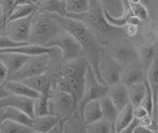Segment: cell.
<instances>
[{
    "mask_svg": "<svg viewBox=\"0 0 158 133\" xmlns=\"http://www.w3.org/2000/svg\"><path fill=\"white\" fill-rule=\"evenodd\" d=\"M99 101H100V104H101L103 117L106 118L107 120H109L111 123H113V124L115 125L120 110L118 109V107L115 105V103L112 101V100L108 95L100 98Z\"/></svg>",
    "mask_w": 158,
    "mask_h": 133,
    "instance_id": "cell-25",
    "label": "cell"
},
{
    "mask_svg": "<svg viewBox=\"0 0 158 133\" xmlns=\"http://www.w3.org/2000/svg\"><path fill=\"white\" fill-rule=\"evenodd\" d=\"M90 8V0H66L67 13H83Z\"/></svg>",
    "mask_w": 158,
    "mask_h": 133,
    "instance_id": "cell-33",
    "label": "cell"
},
{
    "mask_svg": "<svg viewBox=\"0 0 158 133\" xmlns=\"http://www.w3.org/2000/svg\"><path fill=\"white\" fill-rule=\"evenodd\" d=\"M44 46L56 48L60 52L62 60L65 63L85 56L80 43L64 30L49 40Z\"/></svg>",
    "mask_w": 158,
    "mask_h": 133,
    "instance_id": "cell-6",
    "label": "cell"
},
{
    "mask_svg": "<svg viewBox=\"0 0 158 133\" xmlns=\"http://www.w3.org/2000/svg\"><path fill=\"white\" fill-rule=\"evenodd\" d=\"M147 114H150V113L148 112V110L146 109L144 106L138 105V106L133 107V115H135V117L138 118V119H140V118L144 117Z\"/></svg>",
    "mask_w": 158,
    "mask_h": 133,
    "instance_id": "cell-39",
    "label": "cell"
},
{
    "mask_svg": "<svg viewBox=\"0 0 158 133\" xmlns=\"http://www.w3.org/2000/svg\"><path fill=\"white\" fill-rule=\"evenodd\" d=\"M2 122H3V118H2V116H1V113H0V126H1Z\"/></svg>",
    "mask_w": 158,
    "mask_h": 133,
    "instance_id": "cell-46",
    "label": "cell"
},
{
    "mask_svg": "<svg viewBox=\"0 0 158 133\" xmlns=\"http://www.w3.org/2000/svg\"><path fill=\"white\" fill-rule=\"evenodd\" d=\"M89 62L85 56L66 62L56 75L54 88L71 95L78 105L83 95L85 77Z\"/></svg>",
    "mask_w": 158,
    "mask_h": 133,
    "instance_id": "cell-3",
    "label": "cell"
},
{
    "mask_svg": "<svg viewBox=\"0 0 158 133\" xmlns=\"http://www.w3.org/2000/svg\"><path fill=\"white\" fill-rule=\"evenodd\" d=\"M139 34L144 43H156L158 41V23L153 20L142 22L139 26Z\"/></svg>",
    "mask_w": 158,
    "mask_h": 133,
    "instance_id": "cell-23",
    "label": "cell"
},
{
    "mask_svg": "<svg viewBox=\"0 0 158 133\" xmlns=\"http://www.w3.org/2000/svg\"><path fill=\"white\" fill-rule=\"evenodd\" d=\"M34 15L27 18H22L18 19V20L7 22L4 28L5 35L16 42H30L32 20Z\"/></svg>",
    "mask_w": 158,
    "mask_h": 133,
    "instance_id": "cell-11",
    "label": "cell"
},
{
    "mask_svg": "<svg viewBox=\"0 0 158 133\" xmlns=\"http://www.w3.org/2000/svg\"><path fill=\"white\" fill-rule=\"evenodd\" d=\"M107 54L116 59L123 68L137 65L140 62L136 48L130 43L117 42L115 44H109Z\"/></svg>",
    "mask_w": 158,
    "mask_h": 133,
    "instance_id": "cell-10",
    "label": "cell"
},
{
    "mask_svg": "<svg viewBox=\"0 0 158 133\" xmlns=\"http://www.w3.org/2000/svg\"><path fill=\"white\" fill-rule=\"evenodd\" d=\"M130 5H131L133 15L136 16L141 22L148 20V18H149V11H148V8L146 7L144 3H142V2L130 3Z\"/></svg>",
    "mask_w": 158,
    "mask_h": 133,
    "instance_id": "cell-34",
    "label": "cell"
},
{
    "mask_svg": "<svg viewBox=\"0 0 158 133\" xmlns=\"http://www.w3.org/2000/svg\"><path fill=\"white\" fill-rule=\"evenodd\" d=\"M52 15L60 24L61 28L64 31L70 34L73 38H75L80 43L84 53H85V57L87 58L89 64L95 70V73L98 77V65L102 54L100 48L102 45L99 42L98 38L95 36V34L85 24L76 20V19L67 16L56 15V14H52Z\"/></svg>",
    "mask_w": 158,
    "mask_h": 133,
    "instance_id": "cell-2",
    "label": "cell"
},
{
    "mask_svg": "<svg viewBox=\"0 0 158 133\" xmlns=\"http://www.w3.org/2000/svg\"><path fill=\"white\" fill-rule=\"evenodd\" d=\"M9 95H11V93L7 91V88L5 87L4 83H0V100H1L2 98L8 96Z\"/></svg>",
    "mask_w": 158,
    "mask_h": 133,
    "instance_id": "cell-42",
    "label": "cell"
},
{
    "mask_svg": "<svg viewBox=\"0 0 158 133\" xmlns=\"http://www.w3.org/2000/svg\"><path fill=\"white\" fill-rule=\"evenodd\" d=\"M0 113H1L3 121L5 119H11L14 121H17L19 123H22L24 125L33 127L34 118L29 116L27 113L23 112L20 109H17V108H15V107H11V106L0 107Z\"/></svg>",
    "mask_w": 158,
    "mask_h": 133,
    "instance_id": "cell-22",
    "label": "cell"
},
{
    "mask_svg": "<svg viewBox=\"0 0 158 133\" xmlns=\"http://www.w3.org/2000/svg\"><path fill=\"white\" fill-rule=\"evenodd\" d=\"M38 11V4H19L16 5L8 17L7 22L18 20V19L27 18L34 15Z\"/></svg>",
    "mask_w": 158,
    "mask_h": 133,
    "instance_id": "cell-26",
    "label": "cell"
},
{
    "mask_svg": "<svg viewBox=\"0 0 158 133\" xmlns=\"http://www.w3.org/2000/svg\"><path fill=\"white\" fill-rule=\"evenodd\" d=\"M0 7L2 10V30L4 32L8 17L15 7V0H0Z\"/></svg>",
    "mask_w": 158,
    "mask_h": 133,
    "instance_id": "cell-35",
    "label": "cell"
},
{
    "mask_svg": "<svg viewBox=\"0 0 158 133\" xmlns=\"http://www.w3.org/2000/svg\"><path fill=\"white\" fill-rule=\"evenodd\" d=\"M34 103L35 100L27 96L17 95H9L8 96L2 98L0 100V107L11 106L17 109L22 110L23 112L27 113L29 116L35 118L34 113Z\"/></svg>",
    "mask_w": 158,
    "mask_h": 133,
    "instance_id": "cell-12",
    "label": "cell"
},
{
    "mask_svg": "<svg viewBox=\"0 0 158 133\" xmlns=\"http://www.w3.org/2000/svg\"><path fill=\"white\" fill-rule=\"evenodd\" d=\"M62 119L61 117H59L56 114L49 113L47 115L43 116H38L34 118V123H33V130L34 132L37 133H48L51 132L54 126Z\"/></svg>",
    "mask_w": 158,
    "mask_h": 133,
    "instance_id": "cell-20",
    "label": "cell"
},
{
    "mask_svg": "<svg viewBox=\"0 0 158 133\" xmlns=\"http://www.w3.org/2000/svg\"><path fill=\"white\" fill-rule=\"evenodd\" d=\"M37 12L66 16V0H40L38 3Z\"/></svg>",
    "mask_w": 158,
    "mask_h": 133,
    "instance_id": "cell-18",
    "label": "cell"
},
{
    "mask_svg": "<svg viewBox=\"0 0 158 133\" xmlns=\"http://www.w3.org/2000/svg\"><path fill=\"white\" fill-rule=\"evenodd\" d=\"M85 131L89 133H112L115 131V125L106 118L95 121L85 126Z\"/></svg>",
    "mask_w": 158,
    "mask_h": 133,
    "instance_id": "cell-32",
    "label": "cell"
},
{
    "mask_svg": "<svg viewBox=\"0 0 158 133\" xmlns=\"http://www.w3.org/2000/svg\"><path fill=\"white\" fill-rule=\"evenodd\" d=\"M63 29L52 14L36 12L33 16L30 43L46 45Z\"/></svg>",
    "mask_w": 158,
    "mask_h": 133,
    "instance_id": "cell-4",
    "label": "cell"
},
{
    "mask_svg": "<svg viewBox=\"0 0 158 133\" xmlns=\"http://www.w3.org/2000/svg\"><path fill=\"white\" fill-rule=\"evenodd\" d=\"M128 88V97H130V102L133 107L141 105V102L146 93V85L145 82H137L135 85L127 86Z\"/></svg>",
    "mask_w": 158,
    "mask_h": 133,
    "instance_id": "cell-27",
    "label": "cell"
},
{
    "mask_svg": "<svg viewBox=\"0 0 158 133\" xmlns=\"http://www.w3.org/2000/svg\"><path fill=\"white\" fill-rule=\"evenodd\" d=\"M51 113L61 118H71L77 112V104L71 95L53 88L51 100Z\"/></svg>",
    "mask_w": 158,
    "mask_h": 133,
    "instance_id": "cell-8",
    "label": "cell"
},
{
    "mask_svg": "<svg viewBox=\"0 0 158 133\" xmlns=\"http://www.w3.org/2000/svg\"><path fill=\"white\" fill-rule=\"evenodd\" d=\"M123 67L116 59L108 54H101L98 65V78L102 82L107 86H112L121 82V77Z\"/></svg>",
    "mask_w": 158,
    "mask_h": 133,
    "instance_id": "cell-9",
    "label": "cell"
},
{
    "mask_svg": "<svg viewBox=\"0 0 158 133\" xmlns=\"http://www.w3.org/2000/svg\"><path fill=\"white\" fill-rule=\"evenodd\" d=\"M8 77H9L8 69L5 66V64L0 60V83H4L8 80Z\"/></svg>",
    "mask_w": 158,
    "mask_h": 133,
    "instance_id": "cell-40",
    "label": "cell"
},
{
    "mask_svg": "<svg viewBox=\"0 0 158 133\" xmlns=\"http://www.w3.org/2000/svg\"><path fill=\"white\" fill-rule=\"evenodd\" d=\"M0 133H34L32 127L11 119H5L0 126Z\"/></svg>",
    "mask_w": 158,
    "mask_h": 133,
    "instance_id": "cell-29",
    "label": "cell"
},
{
    "mask_svg": "<svg viewBox=\"0 0 158 133\" xmlns=\"http://www.w3.org/2000/svg\"><path fill=\"white\" fill-rule=\"evenodd\" d=\"M103 10L113 17H121L125 13L123 0H99Z\"/></svg>",
    "mask_w": 158,
    "mask_h": 133,
    "instance_id": "cell-28",
    "label": "cell"
},
{
    "mask_svg": "<svg viewBox=\"0 0 158 133\" xmlns=\"http://www.w3.org/2000/svg\"><path fill=\"white\" fill-rule=\"evenodd\" d=\"M146 78V68L141 66H130L123 68V71L121 77V82L130 86L137 82H145Z\"/></svg>",
    "mask_w": 158,
    "mask_h": 133,
    "instance_id": "cell-13",
    "label": "cell"
},
{
    "mask_svg": "<svg viewBox=\"0 0 158 133\" xmlns=\"http://www.w3.org/2000/svg\"><path fill=\"white\" fill-rule=\"evenodd\" d=\"M49 60H51V54L32 56L18 71L13 73L8 78V80L23 81L30 77L48 73Z\"/></svg>",
    "mask_w": 158,
    "mask_h": 133,
    "instance_id": "cell-7",
    "label": "cell"
},
{
    "mask_svg": "<svg viewBox=\"0 0 158 133\" xmlns=\"http://www.w3.org/2000/svg\"><path fill=\"white\" fill-rule=\"evenodd\" d=\"M109 86L99 81L95 70L89 64L85 77V86H84L83 95L77 105V114L81 117V113L84 106L92 100H100L108 95Z\"/></svg>",
    "mask_w": 158,
    "mask_h": 133,
    "instance_id": "cell-5",
    "label": "cell"
},
{
    "mask_svg": "<svg viewBox=\"0 0 158 133\" xmlns=\"http://www.w3.org/2000/svg\"><path fill=\"white\" fill-rule=\"evenodd\" d=\"M0 29L2 30V10H1V7H0Z\"/></svg>",
    "mask_w": 158,
    "mask_h": 133,
    "instance_id": "cell-44",
    "label": "cell"
},
{
    "mask_svg": "<svg viewBox=\"0 0 158 133\" xmlns=\"http://www.w3.org/2000/svg\"><path fill=\"white\" fill-rule=\"evenodd\" d=\"M144 2L148 11L151 10L153 15L158 17V0H144Z\"/></svg>",
    "mask_w": 158,
    "mask_h": 133,
    "instance_id": "cell-38",
    "label": "cell"
},
{
    "mask_svg": "<svg viewBox=\"0 0 158 133\" xmlns=\"http://www.w3.org/2000/svg\"><path fill=\"white\" fill-rule=\"evenodd\" d=\"M133 118H135V115H133V106L130 102L118 112L115 123V131L117 133H122L127 128V126L131 122Z\"/></svg>",
    "mask_w": 158,
    "mask_h": 133,
    "instance_id": "cell-24",
    "label": "cell"
},
{
    "mask_svg": "<svg viewBox=\"0 0 158 133\" xmlns=\"http://www.w3.org/2000/svg\"><path fill=\"white\" fill-rule=\"evenodd\" d=\"M102 118H103V112L99 100H92L84 106L81 113V119L84 124V128H85L86 125L100 120Z\"/></svg>",
    "mask_w": 158,
    "mask_h": 133,
    "instance_id": "cell-21",
    "label": "cell"
},
{
    "mask_svg": "<svg viewBox=\"0 0 158 133\" xmlns=\"http://www.w3.org/2000/svg\"><path fill=\"white\" fill-rule=\"evenodd\" d=\"M30 42H16L10 39L8 36L4 35H0V50H3V49H10V48H15V47H20L23 46L25 44H28Z\"/></svg>",
    "mask_w": 158,
    "mask_h": 133,
    "instance_id": "cell-36",
    "label": "cell"
},
{
    "mask_svg": "<svg viewBox=\"0 0 158 133\" xmlns=\"http://www.w3.org/2000/svg\"><path fill=\"white\" fill-rule=\"evenodd\" d=\"M31 57L32 56L24 55V54L15 53V52H0V60L7 67L9 77L13 73L18 71Z\"/></svg>",
    "mask_w": 158,
    "mask_h": 133,
    "instance_id": "cell-15",
    "label": "cell"
},
{
    "mask_svg": "<svg viewBox=\"0 0 158 133\" xmlns=\"http://www.w3.org/2000/svg\"><path fill=\"white\" fill-rule=\"evenodd\" d=\"M146 82L152 91L153 102H154V109H153V118H154L158 102V58L154 59L146 69Z\"/></svg>",
    "mask_w": 158,
    "mask_h": 133,
    "instance_id": "cell-19",
    "label": "cell"
},
{
    "mask_svg": "<svg viewBox=\"0 0 158 133\" xmlns=\"http://www.w3.org/2000/svg\"><path fill=\"white\" fill-rule=\"evenodd\" d=\"M138 125H139V119L136 118V117H135L131 120V122L127 126V128L122 133H133V131H135V129Z\"/></svg>",
    "mask_w": 158,
    "mask_h": 133,
    "instance_id": "cell-41",
    "label": "cell"
},
{
    "mask_svg": "<svg viewBox=\"0 0 158 133\" xmlns=\"http://www.w3.org/2000/svg\"><path fill=\"white\" fill-rule=\"evenodd\" d=\"M108 95L110 96L112 101L115 103V105L118 107V110L123 109L127 104L130 103L128 88L126 85H123L122 82L109 86Z\"/></svg>",
    "mask_w": 158,
    "mask_h": 133,
    "instance_id": "cell-16",
    "label": "cell"
},
{
    "mask_svg": "<svg viewBox=\"0 0 158 133\" xmlns=\"http://www.w3.org/2000/svg\"><path fill=\"white\" fill-rule=\"evenodd\" d=\"M5 87L7 88V91L12 93V95H22V96H27L33 100H37L40 97L41 93L35 91L34 88L29 86L22 81H15V80H7L4 82Z\"/></svg>",
    "mask_w": 158,
    "mask_h": 133,
    "instance_id": "cell-17",
    "label": "cell"
},
{
    "mask_svg": "<svg viewBox=\"0 0 158 133\" xmlns=\"http://www.w3.org/2000/svg\"><path fill=\"white\" fill-rule=\"evenodd\" d=\"M26 85L34 88L35 91L42 93H47V95H52V78L49 77L48 73H42V75H37L34 77H30L23 80Z\"/></svg>",
    "mask_w": 158,
    "mask_h": 133,
    "instance_id": "cell-14",
    "label": "cell"
},
{
    "mask_svg": "<svg viewBox=\"0 0 158 133\" xmlns=\"http://www.w3.org/2000/svg\"><path fill=\"white\" fill-rule=\"evenodd\" d=\"M137 55L139 58L140 63H142V65H147V67L150 65V63L154 60L155 58V48L153 44L149 43H143L140 46H138L136 48Z\"/></svg>",
    "mask_w": 158,
    "mask_h": 133,
    "instance_id": "cell-30",
    "label": "cell"
},
{
    "mask_svg": "<svg viewBox=\"0 0 158 133\" xmlns=\"http://www.w3.org/2000/svg\"><path fill=\"white\" fill-rule=\"evenodd\" d=\"M40 0H15V6L19 4H38Z\"/></svg>",
    "mask_w": 158,
    "mask_h": 133,
    "instance_id": "cell-43",
    "label": "cell"
},
{
    "mask_svg": "<svg viewBox=\"0 0 158 133\" xmlns=\"http://www.w3.org/2000/svg\"><path fill=\"white\" fill-rule=\"evenodd\" d=\"M52 95H47V93H42L40 97L35 100L34 103V113L35 117L47 115L51 113V105H49V100H51Z\"/></svg>",
    "mask_w": 158,
    "mask_h": 133,
    "instance_id": "cell-31",
    "label": "cell"
},
{
    "mask_svg": "<svg viewBox=\"0 0 158 133\" xmlns=\"http://www.w3.org/2000/svg\"><path fill=\"white\" fill-rule=\"evenodd\" d=\"M66 16L85 24L95 34L101 45H104V42L109 45L113 38L127 37L125 27H115L107 21L99 0H90V8L86 12L67 13Z\"/></svg>",
    "mask_w": 158,
    "mask_h": 133,
    "instance_id": "cell-1",
    "label": "cell"
},
{
    "mask_svg": "<svg viewBox=\"0 0 158 133\" xmlns=\"http://www.w3.org/2000/svg\"><path fill=\"white\" fill-rule=\"evenodd\" d=\"M125 31H126L127 38H132L136 36L138 32H139V26L135 25V24L128 23L125 26Z\"/></svg>",
    "mask_w": 158,
    "mask_h": 133,
    "instance_id": "cell-37",
    "label": "cell"
},
{
    "mask_svg": "<svg viewBox=\"0 0 158 133\" xmlns=\"http://www.w3.org/2000/svg\"><path fill=\"white\" fill-rule=\"evenodd\" d=\"M154 120L158 121V102H157V108H156V112H155V115H154Z\"/></svg>",
    "mask_w": 158,
    "mask_h": 133,
    "instance_id": "cell-45",
    "label": "cell"
}]
</instances>
